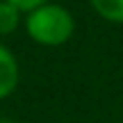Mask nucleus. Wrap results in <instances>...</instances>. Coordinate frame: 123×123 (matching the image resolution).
Instances as JSON below:
<instances>
[{"mask_svg":"<svg viewBox=\"0 0 123 123\" xmlns=\"http://www.w3.org/2000/svg\"><path fill=\"white\" fill-rule=\"evenodd\" d=\"M25 32L41 46H62L73 37L75 18L66 7L46 2L34 12L25 14Z\"/></svg>","mask_w":123,"mask_h":123,"instance_id":"nucleus-1","label":"nucleus"},{"mask_svg":"<svg viewBox=\"0 0 123 123\" xmlns=\"http://www.w3.org/2000/svg\"><path fill=\"white\" fill-rule=\"evenodd\" d=\"M18 87V62L5 43H0V100L12 96Z\"/></svg>","mask_w":123,"mask_h":123,"instance_id":"nucleus-2","label":"nucleus"},{"mask_svg":"<svg viewBox=\"0 0 123 123\" xmlns=\"http://www.w3.org/2000/svg\"><path fill=\"white\" fill-rule=\"evenodd\" d=\"M23 21V12L7 0H0V37L14 34Z\"/></svg>","mask_w":123,"mask_h":123,"instance_id":"nucleus-3","label":"nucleus"},{"mask_svg":"<svg viewBox=\"0 0 123 123\" xmlns=\"http://www.w3.org/2000/svg\"><path fill=\"white\" fill-rule=\"evenodd\" d=\"M93 12L110 23H123V0H89Z\"/></svg>","mask_w":123,"mask_h":123,"instance_id":"nucleus-4","label":"nucleus"},{"mask_svg":"<svg viewBox=\"0 0 123 123\" xmlns=\"http://www.w3.org/2000/svg\"><path fill=\"white\" fill-rule=\"evenodd\" d=\"M7 2H12L14 7H18L23 14H30V12H34L37 7H41V5H46L48 0H7Z\"/></svg>","mask_w":123,"mask_h":123,"instance_id":"nucleus-5","label":"nucleus"},{"mask_svg":"<svg viewBox=\"0 0 123 123\" xmlns=\"http://www.w3.org/2000/svg\"><path fill=\"white\" fill-rule=\"evenodd\" d=\"M0 123H16V121H9V119H0Z\"/></svg>","mask_w":123,"mask_h":123,"instance_id":"nucleus-6","label":"nucleus"}]
</instances>
